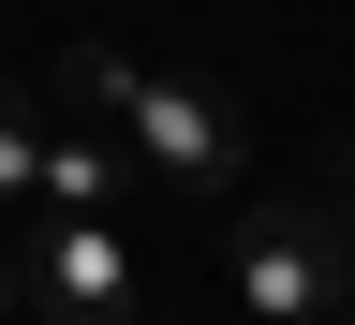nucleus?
Masks as SVG:
<instances>
[{
	"instance_id": "1",
	"label": "nucleus",
	"mask_w": 355,
	"mask_h": 325,
	"mask_svg": "<svg viewBox=\"0 0 355 325\" xmlns=\"http://www.w3.org/2000/svg\"><path fill=\"white\" fill-rule=\"evenodd\" d=\"M74 89L119 118L133 177H148V193H178V207H207V193H237V177H252V118L222 104L207 74H148L133 44H74Z\"/></svg>"
},
{
	"instance_id": "2",
	"label": "nucleus",
	"mask_w": 355,
	"mask_h": 325,
	"mask_svg": "<svg viewBox=\"0 0 355 325\" xmlns=\"http://www.w3.org/2000/svg\"><path fill=\"white\" fill-rule=\"evenodd\" d=\"M15 296L44 325H148V252L133 222H15Z\"/></svg>"
},
{
	"instance_id": "3",
	"label": "nucleus",
	"mask_w": 355,
	"mask_h": 325,
	"mask_svg": "<svg viewBox=\"0 0 355 325\" xmlns=\"http://www.w3.org/2000/svg\"><path fill=\"white\" fill-rule=\"evenodd\" d=\"M340 237L311 207H237V310L252 325H340Z\"/></svg>"
},
{
	"instance_id": "4",
	"label": "nucleus",
	"mask_w": 355,
	"mask_h": 325,
	"mask_svg": "<svg viewBox=\"0 0 355 325\" xmlns=\"http://www.w3.org/2000/svg\"><path fill=\"white\" fill-rule=\"evenodd\" d=\"M148 177H133V148L119 133H44V193H30V222H119Z\"/></svg>"
},
{
	"instance_id": "5",
	"label": "nucleus",
	"mask_w": 355,
	"mask_h": 325,
	"mask_svg": "<svg viewBox=\"0 0 355 325\" xmlns=\"http://www.w3.org/2000/svg\"><path fill=\"white\" fill-rule=\"evenodd\" d=\"M30 193H44V118L0 89V222H30Z\"/></svg>"
},
{
	"instance_id": "6",
	"label": "nucleus",
	"mask_w": 355,
	"mask_h": 325,
	"mask_svg": "<svg viewBox=\"0 0 355 325\" xmlns=\"http://www.w3.org/2000/svg\"><path fill=\"white\" fill-rule=\"evenodd\" d=\"M311 222H326V237H340V266H355V148L326 163V207H311Z\"/></svg>"
},
{
	"instance_id": "7",
	"label": "nucleus",
	"mask_w": 355,
	"mask_h": 325,
	"mask_svg": "<svg viewBox=\"0 0 355 325\" xmlns=\"http://www.w3.org/2000/svg\"><path fill=\"white\" fill-rule=\"evenodd\" d=\"M0 310H15V222H0Z\"/></svg>"
},
{
	"instance_id": "8",
	"label": "nucleus",
	"mask_w": 355,
	"mask_h": 325,
	"mask_svg": "<svg viewBox=\"0 0 355 325\" xmlns=\"http://www.w3.org/2000/svg\"><path fill=\"white\" fill-rule=\"evenodd\" d=\"M148 325H178V310H148Z\"/></svg>"
}]
</instances>
